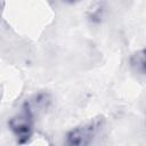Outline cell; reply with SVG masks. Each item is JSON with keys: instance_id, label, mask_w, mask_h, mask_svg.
Returning a JSON list of instances; mask_svg holds the SVG:
<instances>
[{"instance_id": "obj_3", "label": "cell", "mask_w": 146, "mask_h": 146, "mask_svg": "<svg viewBox=\"0 0 146 146\" xmlns=\"http://www.w3.org/2000/svg\"><path fill=\"white\" fill-rule=\"evenodd\" d=\"M130 65L137 73L145 74V50L144 49H141L139 51H136L131 56Z\"/></svg>"}, {"instance_id": "obj_1", "label": "cell", "mask_w": 146, "mask_h": 146, "mask_svg": "<svg viewBox=\"0 0 146 146\" xmlns=\"http://www.w3.org/2000/svg\"><path fill=\"white\" fill-rule=\"evenodd\" d=\"M9 127L19 143H25L29 140L33 129V114L27 105L9 120Z\"/></svg>"}, {"instance_id": "obj_2", "label": "cell", "mask_w": 146, "mask_h": 146, "mask_svg": "<svg viewBox=\"0 0 146 146\" xmlns=\"http://www.w3.org/2000/svg\"><path fill=\"white\" fill-rule=\"evenodd\" d=\"M97 127L96 122H90L72 129L65 137L64 146H88L96 133Z\"/></svg>"}]
</instances>
